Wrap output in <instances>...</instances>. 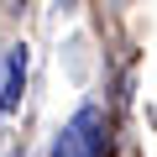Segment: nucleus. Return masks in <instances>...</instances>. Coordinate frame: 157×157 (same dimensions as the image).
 I'll return each instance as SVG.
<instances>
[{
    "label": "nucleus",
    "instance_id": "f257e3e1",
    "mask_svg": "<svg viewBox=\"0 0 157 157\" xmlns=\"http://www.w3.org/2000/svg\"><path fill=\"white\" fill-rule=\"evenodd\" d=\"M52 157H105V115L94 105H84L52 141Z\"/></svg>",
    "mask_w": 157,
    "mask_h": 157
},
{
    "label": "nucleus",
    "instance_id": "f03ea898",
    "mask_svg": "<svg viewBox=\"0 0 157 157\" xmlns=\"http://www.w3.org/2000/svg\"><path fill=\"white\" fill-rule=\"evenodd\" d=\"M21 78H26V52L16 47L11 63H6V84H0V110H16V100H21Z\"/></svg>",
    "mask_w": 157,
    "mask_h": 157
}]
</instances>
